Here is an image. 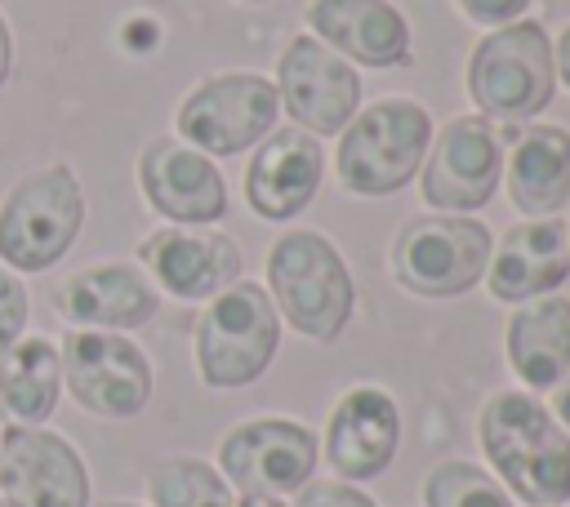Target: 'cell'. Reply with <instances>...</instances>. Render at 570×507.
<instances>
[{"label":"cell","instance_id":"obj_23","mask_svg":"<svg viewBox=\"0 0 570 507\" xmlns=\"http://www.w3.org/2000/svg\"><path fill=\"white\" fill-rule=\"evenodd\" d=\"M508 360L521 382L557 387L570 374V298H534L508 320Z\"/></svg>","mask_w":570,"mask_h":507},{"label":"cell","instance_id":"obj_35","mask_svg":"<svg viewBox=\"0 0 570 507\" xmlns=\"http://www.w3.org/2000/svg\"><path fill=\"white\" fill-rule=\"evenodd\" d=\"M245 4H263V0H245Z\"/></svg>","mask_w":570,"mask_h":507},{"label":"cell","instance_id":"obj_10","mask_svg":"<svg viewBox=\"0 0 570 507\" xmlns=\"http://www.w3.org/2000/svg\"><path fill=\"white\" fill-rule=\"evenodd\" d=\"M0 494L9 507H89V467L62 431L9 422L0 431Z\"/></svg>","mask_w":570,"mask_h":507},{"label":"cell","instance_id":"obj_22","mask_svg":"<svg viewBox=\"0 0 570 507\" xmlns=\"http://www.w3.org/2000/svg\"><path fill=\"white\" fill-rule=\"evenodd\" d=\"M62 396V356L45 334H22L0 351V418L13 427H40Z\"/></svg>","mask_w":570,"mask_h":507},{"label":"cell","instance_id":"obj_2","mask_svg":"<svg viewBox=\"0 0 570 507\" xmlns=\"http://www.w3.org/2000/svg\"><path fill=\"white\" fill-rule=\"evenodd\" d=\"M85 187L67 160L22 173L0 196V267L18 276L62 262L85 227Z\"/></svg>","mask_w":570,"mask_h":507},{"label":"cell","instance_id":"obj_28","mask_svg":"<svg viewBox=\"0 0 570 507\" xmlns=\"http://www.w3.org/2000/svg\"><path fill=\"white\" fill-rule=\"evenodd\" d=\"M472 22H481V27H508V22H517L521 13H525V4L530 0H454Z\"/></svg>","mask_w":570,"mask_h":507},{"label":"cell","instance_id":"obj_15","mask_svg":"<svg viewBox=\"0 0 570 507\" xmlns=\"http://www.w3.org/2000/svg\"><path fill=\"white\" fill-rule=\"evenodd\" d=\"M138 187L142 200L178 227H209L227 213V182L218 165L183 138H151L138 151Z\"/></svg>","mask_w":570,"mask_h":507},{"label":"cell","instance_id":"obj_33","mask_svg":"<svg viewBox=\"0 0 570 507\" xmlns=\"http://www.w3.org/2000/svg\"><path fill=\"white\" fill-rule=\"evenodd\" d=\"M102 507H138V503H102Z\"/></svg>","mask_w":570,"mask_h":507},{"label":"cell","instance_id":"obj_24","mask_svg":"<svg viewBox=\"0 0 570 507\" xmlns=\"http://www.w3.org/2000/svg\"><path fill=\"white\" fill-rule=\"evenodd\" d=\"M151 507H236L227 480L200 458H165L147 471Z\"/></svg>","mask_w":570,"mask_h":507},{"label":"cell","instance_id":"obj_32","mask_svg":"<svg viewBox=\"0 0 570 507\" xmlns=\"http://www.w3.org/2000/svg\"><path fill=\"white\" fill-rule=\"evenodd\" d=\"M236 507H285V503L281 498H267V494H240Z\"/></svg>","mask_w":570,"mask_h":507},{"label":"cell","instance_id":"obj_20","mask_svg":"<svg viewBox=\"0 0 570 507\" xmlns=\"http://www.w3.org/2000/svg\"><path fill=\"white\" fill-rule=\"evenodd\" d=\"M307 27L321 44L338 49L361 67H405L410 62V22L387 0H312Z\"/></svg>","mask_w":570,"mask_h":507},{"label":"cell","instance_id":"obj_18","mask_svg":"<svg viewBox=\"0 0 570 507\" xmlns=\"http://www.w3.org/2000/svg\"><path fill=\"white\" fill-rule=\"evenodd\" d=\"M570 276V231L561 218H530L503 231L485 262V289L494 302H530Z\"/></svg>","mask_w":570,"mask_h":507},{"label":"cell","instance_id":"obj_31","mask_svg":"<svg viewBox=\"0 0 570 507\" xmlns=\"http://www.w3.org/2000/svg\"><path fill=\"white\" fill-rule=\"evenodd\" d=\"M552 409L561 414V422L570 427V378L566 382H557V391H552Z\"/></svg>","mask_w":570,"mask_h":507},{"label":"cell","instance_id":"obj_1","mask_svg":"<svg viewBox=\"0 0 570 507\" xmlns=\"http://www.w3.org/2000/svg\"><path fill=\"white\" fill-rule=\"evenodd\" d=\"M481 449L530 507H557L570 498V436L534 396H490L481 409Z\"/></svg>","mask_w":570,"mask_h":507},{"label":"cell","instance_id":"obj_4","mask_svg":"<svg viewBox=\"0 0 570 507\" xmlns=\"http://www.w3.org/2000/svg\"><path fill=\"white\" fill-rule=\"evenodd\" d=\"M432 147L428 107L414 98H383L361 107L338 138V182L352 196H392L419 178Z\"/></svg>","mask_w":570,"mask_h":507},{"label":"cell","instance_id":"obj_29","mask_svg":"<svg viewBox=\"0 0 570 507\" xmlns=\"http://www.w3.org/2000/svg\"><path fill=\"white\" fill-rule=\"evenodd\" d=\"M9 76H13V31H9V22L0 13V89L9 84Z\"/></svg>","mask_w":570,"mask_h":507},{"label":"cell","instance_id":"obj_5","mask_svg":"<svg viewBox=\"0 0 570 507\" xmlns=\"http://www.w3.org/2000/svg\"><path fill=\"white\" fill-rule=\"evenodd\" d=\"M557 67L539 22H508L476 40L468 58V93L485 120H525L552 102Z\"/></svg>","mask_w":570,"mask_h":507},{"label":"cell","instance_id":"obj_14","mask_svg":"<svg viewBox=\"0 0 570 507\" xmlns=\"http://www.w3.org/2000/svg\"><path fill=\"white\" fill-rule=\"evenodd\" d=\"M218 467L240 494H294L312 480L316 436L289 418H249L223 436Z\"/></svg>","mask_w":570,"mask_h":507},{"label":"cell","instance_id":"obj_30","mask_svg":"<svg viewBox=\"0 0 570 507\" xmlns=\"http://www.w3.org/2000/svg\"><path fill=\"white\" fill-rule=\"evenodd\" d=\"M552 67H557V76L570 84V27H566L561 40H557V58H552Z\"/></svg>","mask_w":570,"mask_h":507},{"label":"cell","instance_id":"obj_26","mask_svg":"<svg viewBox=\"0 0 570 507\" xmlns=\"http://www.w3.org/2000/svg\"><path fill=\"white\" fill-rule=\"evenodd\" d=\"M27 316H31L27 285L18 280V271L0 267V351L13 347V342L27 334Z\"/></svg>","mask_w":570,"mask_h":507},{"label":"cell","instance_id":"obj_11","mask_svg":"<svg viewBox=\"0 0 570 507\" xmlns=\"http://www.w3.org/2000/svg\"><path fill=\"white\" fill-rule=\"evenodd\" d=\"M276 98L298 120L303 133L330 138V133H343V125L356 116L361 76L347 58H338L316 36H294L276 67Z\"/></svg>","mask_w":570,"mask_h":507},{"label":"cell","instance_id":"obj_7","mask_svg":"<svg viewBox=\"0 0 570 507\" xmlns=\"http://www.w3.org/2000/svg\"><path fill=\"white\" fill-rule=\"evenodd\" d=\"M490 249V227L468 213L410 218L392 245V276L419 298H459L485 276Z\"/></svg>","mask_w":570,"mask_h":507},{"label":"cell","instance_id":"obj_12","mask_svg":"<svg viewBox=\"0 0 570 507\" xmlns=\"http://www.w3.org/2000/svg\"><path fill=\"white\" fill-rule=\"evenodd\" d=\"M503 173V142L485 116H454L428 147L419 187L432 209H481Z\"/></svg>","mask_w":570,"mask_h":507},{"label":"cell","instance_id":"obj_17","mask_svg":"<svg viewBox=\"0 0 570 507\" xmlns=\"http://www.w3.org/2000/svg\"><path fill=\"white\" fill-rule=\"evenodd\" d=\"M321 173H325L321 142L303 129H276L258 142V151L249 160L245 200L258 218L285 222L312 205V196L321 191Z\"/></svg>","mask_w":570,"mask_h":507},{"label":"cell","instance_id":"obj_21","mask_svg":"<svg viewBox=\"0 0 570 507\" xmlns=\"http://www.w3.org/2000/svg\"><path fill=\"white\" fill-rule=\"evenodd\" d=\"M508 196L530 218H552L570 205V133L557 125H530L508 133Z\"/></svg>","mask_w":570,"mask_h":507},{"label":"cell","instance_id":"obj_27","mask_svg":"<svg viewBox=\"0 0 570 507\" xmlns=\"http://www.w3.org/2000/svg\"><path fill=\"white\" fill-rule=\"evenodd\" d=\"M298 507H374V503H370L361 489H352V485H338V480H316V485H303Z\"/></svg>","mask_w":570,"mask_h":507},{"label":"cell","instance_id":"obj_25","mask_svg":"<svg viewBox=\"0 0 570 507\" xmlns=\"http://www.w3.org/2000/svg\"><path fill=\"white\" fill-rule=\"evenodd\" d=\"M423 503L428 507H512V498L499 489L494 476H485L472 463H441L423 480Z\"/></svg>","mask_w":570,"mask_h":507},{"label":"cell","instance_id":"obj_19","mask_svg":"<svg viewBox=\"0 0 570 507\" xmlns=\"http://www.w3.org/2000/svg\"><path fill=\"white\" fill-rule=\"evenodd\" d=\"M401 440V414L396 400L379 387H352L325 427V463L343 480H370L379 476Z\"/></svg>","mask_w":570,"mask_h":507},{"label":"cell","instance_id":"obj_9","mask_svg":"<svg viewBox=\"0 0 570 507\" xmlns=\"http://www.w3.org/2000/svg\"><path fill=\"white\" fill-rule=\"evenodd\" d=\"M62 387L94 418H138L151 400L147 351L116 329H67L58 342Z\"/></svg>","mask_w":570,"mask_h":507},{"label":"cell","instance_id":"obj_3","mask_svg":"<svg viewBox=\"0 0 570 507\" xmlns=\"http://www.w3.org/2000/svg\"><path fill=\"white\" fill-rule=\"evenodd\" d=\"M267 298L303 338L334 342L356 307L347 262L321 231H285L267 254Z\"/></svg>","mask_w":570,"mask_h":507},{"label":"cell","instance_id":"obj_8","mask_svg":"<svg viewBox=\"0 0 570 507\" xmlns=\"http://www.w3.org/2000/svg\"><path fill=\"white\" fill-rule=\"evenodd\" d=\"M276 111L281 98L272 80L254 71H223L187 89L174 125L183 142H191L214 160V156H240L254 142H263L276 125Z\"/></svg>","mask_w":570,"mask_h":507},{"label":"cell","instance_id":"obj_6","mask_svg":"<svg viewBox=\"0 0 570 507\" xmlns=\"http://www.w3.org/2000/svg\"><path fill=\"white\" fill-rule=\"evenodd\" d=\"M281 316L263 285L236 280L196 320V369L209 387H249L276 356Z\"/></svg>","mask_w":570,"mask_h":507},{"label":"cell","instance_id":"obj_13","mask_svg":"<svg viewBox=\"0 0 570 507\" xmlns=\"http://www.w3.org/2000/svg\"><path fill=\"white\" fill-rule=\"evenodd\" d=\"M138 267L178 302H200L240 280V245L223 231L165 222L138 240Z\"/></svg>","mask_w":570,"mask_h":507},{"label":"cell","instance_id":"obj_16","mask_svg":"<svg viewBox=\"0 0 570 507\" xmlns=\"http://www.w3.org/2000/svg\"><path fill=\"white\" fill-rule=\"evenodd\" d=\"M53 311L71 329H138L156 316L160 294L138 262H89L53 285Z\"/></svg>","mask_w":570,"mask_h":507},{"label":"cell","instance_id":"obj_34","mask_svg":"<svg viewBox=\"0 0 570 507\" xmlns=\"http://www.w3.org/2000/svg\"><path fill=\"white\" fill-rule=\"evenodd\" d=\"M0 507H9V503H4V494H0Z\"/></svg>","mask_w":570,"mask_h":507}]
</instances>
